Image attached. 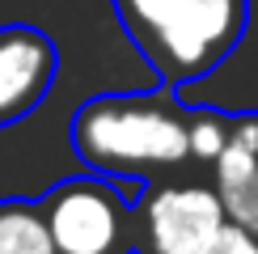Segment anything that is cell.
<instances>
[{
    "mask_svg": "<svg viewBox=\"0 0 258 254\" xmlns=\"http://www.w3.org/2000/svg\"><path fill=\"white\" fill-rule=\"evenodd\" d=\"M72 148L98 174H161L190 157V110L169 89L98 93L72 114Z\"/></svg>",
    "mask_w": 258,
    "mask_h": 254,
    "instance_id": "obj_1",
    "label": "cell"
},
{
    "mask_svg": "<svg viewBox=\"0 0 258 254\" xmlns=\"http://www.w3.org/2000/svg\"><path fill=\"white\" fill-rule=\"evenodd\" d=\"M114 13L161 85L178 89L233 55L250 21V0H114Z\"/></svg>",
    "mask_w": 258,
    "mask_h": 254,
    "instance_id": "obj_2",
    "label": "cell"
},
{
    "mask_svg": "<svg viewBox=\"0 0 258 254\" xmlns=\"http://www.w3.org/2000/svg\"><path fill=\"white\" fill-rule=\"evenodd\" d=\"M55 254H114L127 237V204L102 178H68L38 199Z\"/></svg>",
    "mask_w": 258,
    "mask_h": 254,
    "instance_id": "obj_3",
    "label": "cell"
},
{
    "mask_svg": "<svg viewBox=\"0 0 258 254\" xmlns=\"http://www.w3.org/2000/svg\"><path fill=\"white\" fill-rule=\"evenodd\" d=\"M224 220L229 216L220 195L195 182H157L136 212H127V229H136V254H199Z\"/></svg>",
    "mask_w": 258,
    "mask_h": 254,
    "instance_id": "obj_4",
    "label": "cell"
},
{
    "mask_svg": "<svg viewBox=\"0 0 258 254\" xmlns=\"http://www.w3.org/2000/svg\"><path fill=\"white\" fill-rule=\"evenodd\" d=\"M59 72V51L38 26L0 30V127L26 119L47 98Z\"/></svg>",
    "mask_w": 258,
    "mask_h": 254,
    "instance_id": "obj_5",
    "label": "cell"
},
{
    "mask_svg": "<svg viewBox=\"0 0 258 254\" xmlns=\"http://www.w3.org/2000/svg\"><path fill=\"white\" fill-rule=\"evenodd\" d=\"M212 165L224 216L258 233V114H233L229 144Z\"/></svg>",
    "mask_w": 258,
    "mask_h": 254,
    "instance_id": "obj_6",
    "label": "cell"
},
{
    "mask_svg": "<svg viewBox=\"0 0 258 254\" xmlns=\"http://www.w3.org/2000/svg\"><path fill=\"white\" fill-rule=\"evenodd\" d=\"M0 254H55L38 199H0Z\"/></svg>",
    "mask_w": 258,
    "mask_h": 254,
    "instance_id": "obj_7",
    "label": "cell"
},
{
    "mask_svg": "<svg viewBox=\"0 0 258 254\" xmlns=\"http://www.w3.org/2000/svg\"><path fill=\"white\" fill-rule=\"evenodd\" d=\"M229 127H233V119L220 110H190V157L212 165L229 144Z\"/></svg>",
    "mask_w": 258,
    "mask_h": 254,
    "instance_id": "obj_8",
    "label": "cell"
},
{
    "mask_svg": "<svg viewBox=\"0 0 258 254\" xmlns=\"http://www.w3.org/2000/svg\"><path fill=\"white\" fill-rule=\"evenodd\" d=\"M199 254H258V233L237 225V220H224V225L203 241Z\"/></svg>",
    "mask_w": 258,
    "mask_h": 254,
    "instance_id": "obj_9",
    "label": "cell"
}]
</instances>
